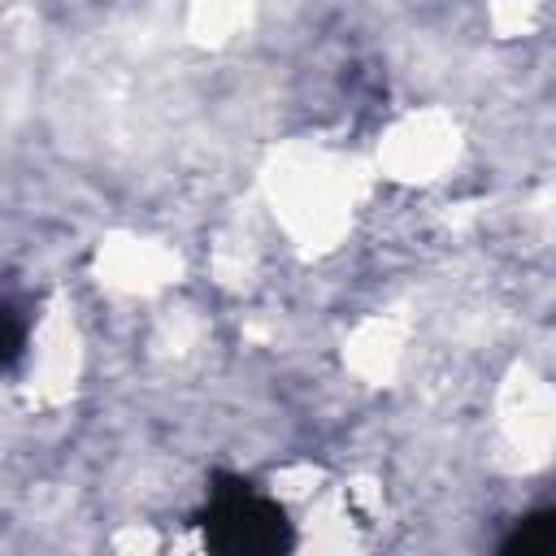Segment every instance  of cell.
I'll use <instances>...</instances> for the list:
<instances>
[{
	"instance_id": "cell-2",
	"label": "cell",
	"mask_w": 556,
	"mask_h": 556,
	"mask_svg": "<svg viewBox=\"0 0 556 556\" xmlns=\"http://www.w3.org/2000/svg\"><path fill=\"white\" fill-rule=\"evenodd\" d=\"M552 547H556V508L517 521V530L504 539V552H552Z\"/></svg>"
},
{
	"instance_id": "cell-1",
	"label": "cell",
	"mask_w": 556,
	"mask_h": 556,
	"mask_svg": "<svg viewBox=\"0 0 556 556\" xmlns=\"http://www.w3.org/2000/svg\"><path fill=\"white\" fill-rule=\"evenodd\" d=\"M200 521H204V539L217 552L256 556V552H278V547L291 543L282 508L243 478H222L213 486L208 508L200 513Z\"/></svg>"
}]
</instances>
